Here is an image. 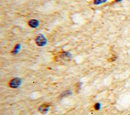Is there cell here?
Returning <instances> with one entry per match:
<instances>
[{
    "label": "cell",
    "mask_w": 130,
    "mask_h": 115,
    "mask_svg": "<svg viewBox=\"0 0 130 115\" xmlns=\"http://www.w3.org/2000/svg\"><path fill=\"white\" fill-rule=\"evenodd\" d=\"M94 108L96 110H99L100 108V104L99 103H96L94 105Z\"/></svg>",
    "instance_id": "cell-7"
},
{
    "label": "cell",
    "mask_w": 130,
    "mask_h": 115,
    "mask_svg": "<svg viewBox=\"0 0 130 115\" xmlns=\"http://www.w3.org/2000/svg\"><path fill=\"white\" fill-rule=\"evenodd\" d=\"M21 84V80L19 78H15L11 80L9 83V86L10 87L12 88H18Z\"/></svg>",
    "instance_id": "cell-2"
},
{
    "label": "cell",
    "mask_w": 130,
    "mask_h": 115,
    "mask_svg": "<svg viewBox=\"0 0 130 115\" xmlns=\"http://www.w3.org/2000/svg\"><path fill=\"white\" fill-rule=\"evenodd\" d=\"M50 104L49 103H44L39 108V111L42 113H46L49 110Z\"/></svg>",
    "instance_id": "cell-3"
},
{
    "label": "cell",
    "mask_w": 130,
    "mask_h": 115,
    "mask_svg": "<svg viewBox=\"0 0 130 115\" xmlns=\"http://www.w3.org/2000/svg\"><path fill=\"white\" fill-rule=\"evenodd\" d=\"M39 24V21L36 19H31L28 22V25L32 28H36L38 26Z\"/></svg>",
    "instance_id": "cell-4"
},
{
    "label": "cell",
    "mask_w": 130,
    "mask_h": 115,
    "mask_svg": "<svg viewBox=\"0 0 130 115\" xmlns=\"http://www.w3.org/2000/svg\"><path fill=\"white\" fill-rule=\"evenodd\" d=\"M106 1H107V0H94V4L99 5L102 3H105Z\"/></svg>",
    "instance_id": "cell-5"
},
{
    "label": "cell",
    "mask_w": 130,
    "mask_h": 115,
    "mask_svg": "<svg viewBox=\"0 0 130 115\" xmlns=\"http://www.w3.org/2000/svg\"><path fill=\"white\" fill-rule=\"evenodd\" d=\"M70 92H71L70 91H64L61 95V96H67V95H69L70 94Z\"/></svg>",
    "instance_id": "cell-6"
},
{
    "label": "cell",
    "mask_w": 130,
    "mask_h": 115,
    "mask_svg": "<svg viewBox=\"0 0 130 115\" xmlns=\"http://www.w3.org/2000/svg\"><path fill=\"white\" fill-rule=\"evenodd\" d=\"M36 44L39 46H43L46 45L47 40L45 37L42 34L38 35L36 39Z\"/></svg>",
    "instance_id": "cell-1"
},
{
    "label": "cell",
    "mask_w": 130,
    "mask_h": 115,
    "mask_svg": "<svg viewBox=\"0 0 130 115\" xmlns=\"http://www.w3.org/2000/svg\"><path fill=\"white\" fill-rule=\"evenodd\" d=\"M122 0H115V2H121V1H122Z\"/></svg>",
    "instance_id": "cell-8"
}]
</instances>
